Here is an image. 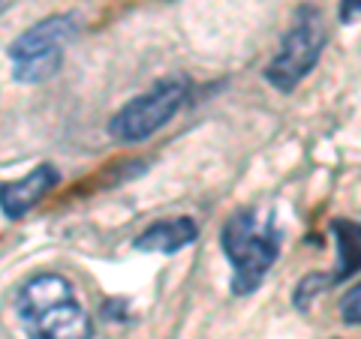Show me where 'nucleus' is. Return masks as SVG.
Listing matches in <instances>:
<instances>
[{"label":"nucleus","instance_id":"nucleus-1","mask_svg":"<svg viewBox=\"0 0 361 339\" xmlns=\"http://www.w3.org/2000/svg\"><path fill=\"white\" fill-rule=\"evenodd\" d=\"M16 312L30 339H94L90 315L61 274H39L16 295Z\"/></svg>","mask_w":361,"mask_h":339},{"label":"nucleus","instance_id":"nucleus-2","mask_svg":"<svg viewBox=\"0 0 361 339\" xmlns=\"http://www.w3.org/2000/svg\"><path fill=\"white\" fill-rule=\"evenodd\" d=\"M220 246L232 264V291L253 295L280 255L277 217L271 207H247L226 219Z\"/></svg>","mask_w":361,"mask_h":339},{"label":"nucleus","instance_id":"nucleus-3","mask_svg":"<svg viewBox=\"0 0 361 339\" xmlns=\"http://www.w3.org/2000/svg\"><path fill=\"white\" fill-rule=\"evenodd\" d=\"M329 33H325V15L316 6H301L295 21H292L289 33L280 42L277 54L265 66V82L277 87L280 94H292L304 78L313 72V66L319 63Z\"/></svg>","mask_w":361,"mask_h":339},{"label":"nucleus","instance_id":"nucleus-4","mask_svg":"<svg viewBox=\"0 0 361 339\" xmlns=\"http://www.w3.org/2000/svg\"><path fill=\"white\" fill-rule=\"evenodd\" d=\"M184 103H187V82L184 78H166V82H160L148 94L130 99L109 120V135L123 144H135L154 135L157 129H163Z\"/></svg>","mask_w":361,"mask_h":339},{"label":"nucleus","instance_id":"nucleus-5","mask_svg":"<svg viewBox=\"0 0 361 339\" xmlns=\"http://www.w3.org/2000/svg\"><path fill=\"white\" fill-rule=\"evenodd\" d=\"M75 33H78L75 15H51V18H42L39 25L27 27L18 39H13L6 54L9 60H25V58H37V54L63 51L75 39Z\"/></svg>","mask_w":361,"mask_h":339},{"label":"nucleus","instance_id":"nucleus-6","mask_svg":"<svg viewBox=\"0 0 361 339\" xmlns=\"http://www.w3.org/2000/svg\"><path fill=\"white\" fill-rule=\"evenodd\" d=\"M58 184H61L58 168L42 162V165L33 168V172H27L21 180L0 184V210H4L9 219H21L30 207H37Z\"/></svg>","mask_w":361,"mask_h":339},{"label":"nucleus","instance_id":"nucleus-7","mask_svg":"<svg viewBox=\"0 0 361 339\" xmlns=\"http://www.w3.org/2000/svg\"><path fill=\"white\" fill-rule=\"evenodd\" d=\"M199 237V225L190 217H172V219H160L151 229H145L135 237V250L142 252H178L190 246Z\"/></svg>","mask_w":361,"mask_h":339},{"label":"nucleus","instance_id":"nucleus-8","mask_svg":"<svg viewBox=\"0 0 361 339\" xmlns=\"http://www.w3.org/2000/svg\"><path fill=\"white\" fill-rule=\"evenodd\" d=\"M331 234L337 243V267L334 282H346L361 270V222L355 219H331Z\"/></svg>","mask_w":361,"mask_h":339},{"label":"nucleus","instance_id":"nucleus-9","mask_svg":"<svg viewBox=\"0 0 361 339\" xmlns=\"http://www.w3.org/2000/svg\"><path fill=\"white\" fill-rule=\"evenodd\" d=\"M63 63V51H51V54H37V58H25V60H13V78L21 84H39L61 70Z\"/></svg>","mask_w":361,"mask_h":339},{"label":"nucleus","instance_id":"nucleus-10","mask_svg":"<svg viewBox=\"0 0 361 339\" xmlns=\"http://www.w3.org/2000/svg\"><path fill=\"white\" fill-rule=\"evenodd\" d=\"M329 286H334V276H331V274H310V276H304L298 286H295V298H292L295 309L307 312L310 303H313V298L322 295V291H329Z\"/></svg>","mask_w":361,"mask_h":339},{"label":"nucleus","instance_id":"nucleus-11","mask_svg":"<svg viewBox=\"0 0 361 339\" xmlns=\"http://www.w3.org/2000/svg\"><path fill=\"white\" fill-rule=\"evenodd\" d=\"M341 319H343V324L361 327V282L343 295V300H341Z\"/></svg>","mask_w":361,"mask_h":339},{"label":"nucleus","instance_id":"nucleus-12","mask_svg":"<svg viewBox=\"0 0 361 339\" xmlns=\"http://www.w3.org/2000/svg\"><path fill=\"white\" fill-rule=\"evenodd\" d=\"M361 18V0H341V21L343 25H355Z\"/></svg>","mask_w":361,"mask_h":339},{"label":"nucleus","instance_id":"nucleus-13","mask_svg":"<svg viewBox=\"0 0 361 339\" xmlns=\"http://www.w3.org/2000/svg\"><path fill=\"white\" fill-rule=\"evenodd\" d=\"M13 4H16V0H0V15H4V13H6V9H9V6H13Z\"/></svg>","mask_w":361,"mask_h":339}]
</instances>
